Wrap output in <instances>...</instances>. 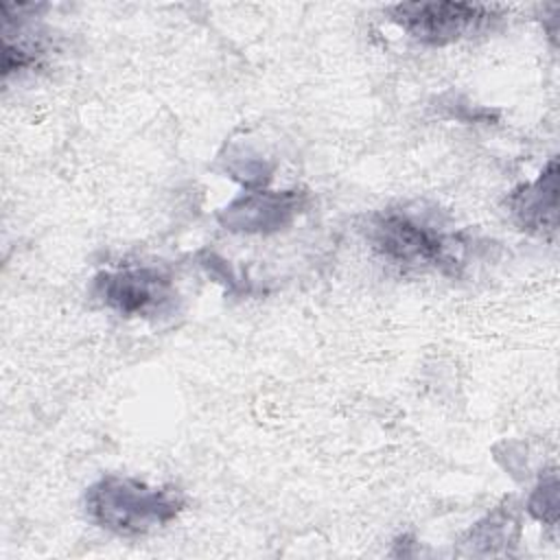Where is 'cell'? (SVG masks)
Here are the masks:
<instances>
[{"mask_svg":"<svg viewBox=\"0 0 560 560\" xmlns=\"http://www.w3.org/2000/svg\"><path fill=\"white\" fill-rule=\"evenodd\" d=\"M94 298L125 317H158L171 311L177 291L158 267H125L103 271L92 282Z\"/></svg>","mask_w":560,"mask_h":560,"instance_id":"obj_4","label":"cell"},{"mask_svg":"<svg viewBox=\"0 0 560 560\" xmlns=\"http://www.w3.org/2000/svg\"><path fill=\"white\" fill-rule=\"evenodd\" d=\"M85 512L98 527L118 536H144L179 516L186 501L173 486L105 475L85 492Z\"/></svg>","mask_w":560,"mask_h":560,"instance_id":"obj_1","label":"cell"},{"mask_svg":"<svg viewBox=\"0 0 560 560\" xmlns=\"http://www.w3.org/2000/svg\"><path fill=\"white\" fill-rule=\"evenodd\" d=\"M368 238L383 258L396 265H427L444 273H457L468 245L459 234H446L405 210L376 214L370 221Z\"/></svg>","mask_w":560,"mask_h":560,"instance_id":"obj_2","label":"cell"},{"mask_svg":"<svg viewBox=\"0 0 560 560\" xmlns=\"http://www.w3.org/2000/svg\"><path fill=\"white\" fill-rule=\"evenodd\" d=\"M494 4L472 2H400L389 7V18L411 39L444 46L488 28L501 18Z\"/></svg>","mask_w":560,"mask_h":560,"instance_id":"obj_3","label":"cell"},{"mask_svg":"<svg viewBox=\"0 0 560 560\" xmlns=\"http://www.w3.org/2000/svg\"><path fill=\"white\" fill-rule=\"evenodd\" d=\"M245 206H247V208H254V210H265V214H267V208H271L273 203L267 199V203L262 201V206H256V203H254V199H247V201H245ZM245 225H256V228L260 230V228L265 225V219H260V212H258V214H254Z\"/></svg>","mask_w":560,"mask_h":560,"instance_id":"obj_5","label":"cell"}]
</instances>
